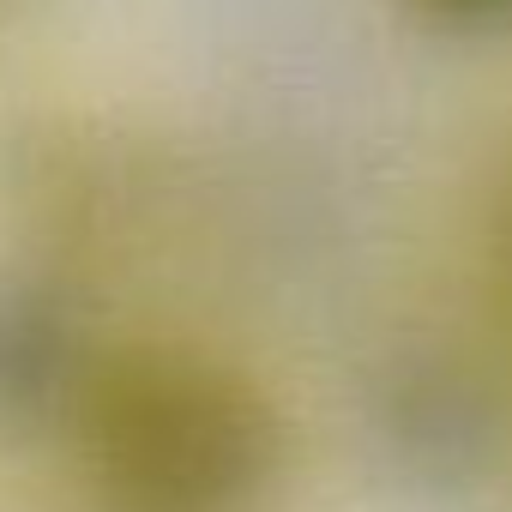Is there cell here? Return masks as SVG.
Returning a JSON list of instances; mask_svg holds the SVG:
<instances>
[{
	"mask_svg": "<svg viewBox=\"0 0 512 512\" xmlns=\"http://www.w3.org/2000/svg\"><path fill=\"white\" fill-rule=\"evenodd\" d=\"M91 512H278L290 416L199 338L121 332L61 446Z\"/></svg>",
	"mask_w": 512,
	"mask_h": 512,
	"instance_id": "obj_1",
	"label": "cell"
},
{
	"mask_svg": "<svg viewBox=\"0 0 512 512\" xmlns=\"http://www.w3.org/2000/svg\"><path fill=\"white\" fill-rule=\"evenodd\" d=\"M356 434L392 488L452 506L506 470L512 398L464 338H386L356 374Z\"/></svg>",
	"mask_w": 512,
	"mask_h": 512,
	"instance_id": "obj_2",
	"label": "cell"
},
{
	"mask_svg": "<svg viewBox=\"0 0 512 512\" xmlns=\"http://www.w3.org/2000/svg\"><path fill=\"white\" fill-rule=\"evenodd\" d=\"M115 296L49 253L0 260V452H61L115 350Z\"/></svg>",
	"mask_w": 512,
	"mask_h": 512,
	"instance_id": "obj_3",
	"label": "cell"
},
{
	"mask_svg": "<svg viewBox=\"0 0 512 512\" xmlns=\"http://www.w3.org/2000/svg\"><path fill=\"white\" fill-rule=\"evenodd\" d=\"M470 272H476V302L488 332L512 350V133L494 145L476 217H470Z\"/></svg>",
	"mask_w": 512,
	"mask_h": 512,
	"instance_id": "obj_4",
	"label": "cell"
},
{
	"mask_svg": "<svg viewBox=\"0 0 512 512\" xmlns=\"http://www.w3.org/2000/svg\"><path fill=\"white\" fill-rule=\"evenodd\" d=\"M398 13L440 43H506L512 0H398Z\"/></svg>",
	"mask_w": 512,
	"mask_h": 512,
	"instance_id": "obj_5",
	"label": "cell"
},
{
	"mask_svg": "<svg viewBox=\"0 0 512 512\" xmlns=\"http://www.w3.org/2000/svg\"><path fill=\"white\" fill-rule=\"evenodd\" d=\"M31 7H37V0H0V55H7V43H19V37H25Z\"/></svg>",
	"mask_w": 512,
	"mask_h": 512,
	"instance_id": "obj_6",
	"label": "cell"
}]
</instances>
